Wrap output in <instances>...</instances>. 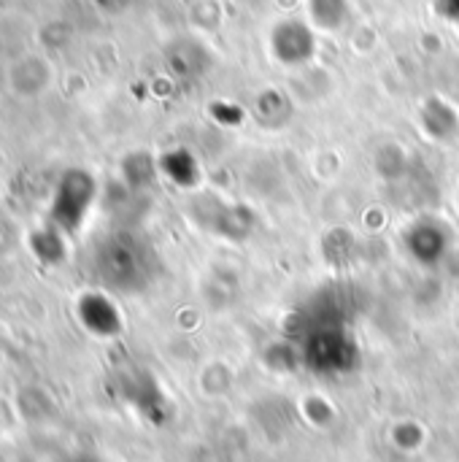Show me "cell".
<instances>
[{"label": "cell", "mask_w": 459, "mask_h": 462, "mask_svg": "<svg viewBox=\"0 0 459 462\" xmlns=\"http://www.w3.org/2000/svg\"><path fill=\"white\" fill-rule=\"evenodd\" d=\"M57 73L51 60L43 51H22L16 54L8 65H5V89L16 97V100H38L43 97L51 84H54Z\"/></svg>", "instance_id": "6da1fadb"}]
</instances>
